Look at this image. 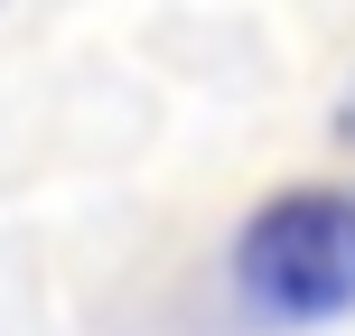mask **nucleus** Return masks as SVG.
<instances>
[{
  "label": "nucleus",
  "instance_id": "f257e3e1",
  "mask_svg": "<svg viewBox=\"0 0 355 336\" xmlns=\"http://www.w3.org/2000/svg\"><path fill=\"white\" fill-rule=\"evenodd\" d=\"M234 281L271 318H337L355 308V187H290L234 243Z\"/></svg>",
  "mask_w": 355,
  "mask_h": 336
},
{
  "label": "nucleus",
  "instance_id": "f03ea898",
  "mask_svg": "<svg viewBox=\"0 0 355 336\" xmlns=\"http://www.w3.org/2000/svg\"><path fill=\"white\" fill-rule=\"evenodd\" d=\"M337 131H346V141H355V94H346V112H337Z\"/></svg>",
  "mask_w": 355,
  "mask_h": 336
}]
</instances>
